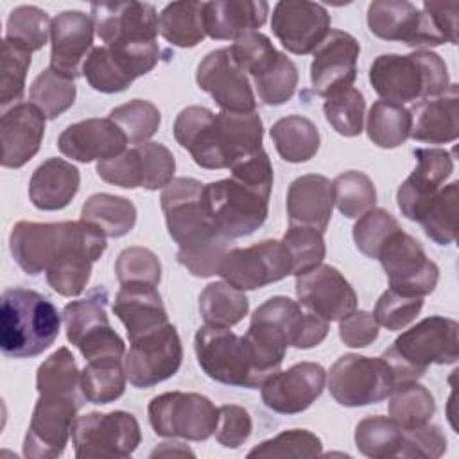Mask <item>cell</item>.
<instances>
[{
    "label": "cell",
    "instance_id": "1",
    "mask_svg": "<svg viewBox=\"0 0 459 459\" xmlns=\"http://www.w3.org/2000/svg\"><path fill=\"white\" fill-rule=\"evenodd\" d=\"M264 127L258 113H213L188 106L174 122V138L201 169H231L262 149Z\"/></svg>",
    "mask_w": 459,
    "mask_h": 459
},
{
    "label": "cell",
    "instance_id": "2",
    "mask_svg": "<svg viewBox=\"0 0 459 459\" xmlns=\"http://www.w3.org/2000/svg\"><path fill=\"white\" fill-rule=\"evenodd\" d=\"M230 170V178L204 185L203 201L215 230L233 240L251 235L265 222L273 165L267 152L260 149Z\"/></svg>",
    "mask_w": 459,
    "mask_h": 459
},
{
    "label": "cell",
    "instance_id": "3",
    "mask_svg": "<svg viewBox=\"0 0 459 459\" xmlns=\"http://www.w3.org/2000/svg\"><path fill=\"white\" fill-rule=\"evenodd\" d=\"M9 249L20 269L36 276L75 255H90L97 262L106 251V235L82 219L66 222L20 221L9 235Z\"/></svg>",
    "mask_w": 459,
    "mask_h": 459
},
{
    "label": "cell",
    "instance_id": "4",
    "mask_svg": "<svg viewBox=\"0 0 459 459\" xmlns=\"http://www.w3.org/2000/svg\"><path fill=\"white\" fill-rule=\"evenodd\" d=\"M95 30L104 47L127 59L142 75L149 74L160 61L156 43L160 18L154 5L145 2L91 4Z\"/></svg>",
    "mask_w": 459,
    "mask_h": 459
},
{
    "label": "cell",
    "instance_id": "5",
    "mask_svg": "<svg viewBox=\"0 0 459 459\" xmlns=\"http://www.w3.org/2000/svg\"><path fill=\"white\" fill-rule=\"evenodd\" d=\"M61 316L43 294L13 287L2 292L0 348L11 359H30L48 350L59 335Z\"/></svg>",
    "mask_w": 459,
    "mask_h": 459
},
{
    "label": "cell",
    "instance_id": "6",
    "mask_svg": "<svg viewBox=\"0 0 459 459\" xmlns=\"http://www.w3.org/2000/svg\"><path fill=\"white\" fill-rule=\"evenodd\" d=\"M369 82L382 100L403 104L441 95L450 86L446 63L430 50L382 54L369 68Z\"/></svg>",
    "mask_w": 459,
    "mask_h": 459
},
{
    "label": "cell",
    "instance_id": "7",
    "mask_svg": "<svg viewBox=\"0 0 459 459\" xmlns=\"http://www.w3.org/2000/svg\"><path fill=\"white\" fill-rule=\"evenodd\" d=\"M396 384L416 382L430 364H454L459 359V325L443 316H430L405 330L382 353Z\"/></svg>",
    "mask_w": 459,
    "mask_h": 459
},
{
    "label": "cell",
    "instance_id": "8",
    "mask_svg": "<svg viewBox=\"0 0 459 459\" xmlns=\"http://www.w3.org/2000/svg\"><path fill=\"white\" fill-rule=\"evenodd\" d=\"M194 350L201 369L215 382L256 389L264 384L244 335L222 326H201L194 337Z\"/></svg>",
    "mask_w": 459,
    "mask_h": 459
},
{
    "label": "cell",
    "instance_id": "9",
    "mask_svg": "<svg viewBox=\"0 0 459 459\" xmlns=\"http://www.w3.org/2000/svg\"><path fill=\"white\" fill-rule=\"evenodd\" d=\"M108 290L93 289L86 298L70 301L63 308L66 339L90 360H122L126 344L111 328L108 314Z\"/></svg>",
    "mask_w": 459,
    "mask_h": 459
},
{
    "label": "cell",
    "instance_id": "10",
    "mask_svg": "<svg viewBox=\"0 0 459 459\" xmlns=\"http://www.w3.org/2000/svg\"><path fill=\"white\" fill-rule=\"evenodd\" d=\"M149 423L156 436L204 441L215 434L219 407L199 393L170 391L154 396L147 407Z\"/></svg>",
    "mask_w": 459,
    "mask_h": 459
},
{
    "label": "cell",
    "instance_id": "11",
    "mask_svg": "<svg viewBox=\"0 0 459 459\" xmlns=\"http://www.w3.org/2000/svg\"><path fill=\"white\" fill-rule=\"evenodd\" d=\"M396 378L389 364L357 353L339 357L328 371V391L344 407H362L385 400L396 387Z\"/></svg>",
    "mask_w": 459,
    "mask_h": 459
},
{
    "label": "cell",
    "instance_id": "12",
    "mask_svg": "<svg viewBox=\"0 0 459 459\" xmlns=\"http://www.w3.org/2000/svg\"><path fill=\"white\" fill-rule=\"evenodd\" d=\"M142 432L131 412H88L75 418L72 443L75 457L122 459L129 457L140 445Z\"/></svg>",
    "mask_w": 459,
    "mask_h": 459
},
{
    "label": "cell",
    "instance_id": "13",
    "mask_svg": "<svg viewBox=\"0 0 459 459\" xmlns=\"http://www.w3.org/2000/svg\"><path fill=\"white\" fill-rule=\"evenodd\" d=\"M203 190L204 185L194 178H174L161 190L160 201L167 230L179 249L197 247L221 237L206 213Z\"/></svg>",
    "mask_w": 459,
    "mask_h": 459
},
{
    "label": "cell",
    "instance_id": "14",
    "mask_svg": "<svg viewBox=\"0 0 459 459\" xmlns=\"http://www.w3.org/2000/svg\"><path fill=\"white\" fill-rule=\"evenodd\" d=\"M176 172L172 152L158 143L145 142L126 149L111 160L97 163V174L102 181L122 188H165Z\"/></svg>",
    "mask_w": 459,
    "mask_h": 459
},
{
    "label": "cell",
    "instance_id": "15",
    "mask_svg": "<svg viewBox=\"0 0 459 459\" xmlns=\"http://www.w3.org/2000/svg\"><path fill=\"white\" fill-rule=\"evenodd\" d=\"M292 274V260L281 240H262L247 247H230L219 276L238 290H255Z\"/></svg>",
    "mask_w": 459,
    "mask_h": 459
},
{
    "label": "cell",
    "instance_id": "16",
    "mask_svg": "<svg viewBox=\"0 0 459 459\" xmlns=\"http://www.w3.org/2000/svg\"><path fill=\"white\" fill-rule=\"evenodd\" d=\"M129 342L124 369L134 387L147 389L178 373L183 360V346L174 325L167 323Z\"/></svg>",
    "mask_w": 459,
    "mask_h": 459
},
{
    "label": "cell",
    "instance_id": "17",
    "mask_svg": "<svg viewBox=\"0 0 459 459\" xmlns=\"http://www.w3.org/2000/svg\"><path fill=\"white\" fill-rule=\"evenodd\" d=\"M82 400L84 396L75 394H39L23 439V455L29 459L59 457L72 436Z\"/></svg>",
    "mask_w": 459,
    "mask_h": 459
},
{
    "label": "cell",
    "instance_id": "18",
    "mask_svg": "<svg viewBox=\"0 0 459 459\" xmlns=\"http://www.w3.org/2000/svg\"><path fill=\"white\" fill-rule=\"evenodd\" d=\"M377 260L389 278V287L403 296L423 298L437 285L439 267L425 255L420 242L402 230L385 240Z\"/></svg>",
    "mask_w": 459,
    "mask_h": 459
},
{
    "label": "cell",
    "instance_id": "19",
    "mask_svg": "<svg viewBox=\"0 0 459 459\" xmlns=\"http://www.w3.org/2000/svg\"><path fill=\"white\" fill-rule=\"evenodd\" d=\"M195 81L222 111L251 113L256 108L249 77L235 61L230 47L208 52L197 66Z\"/></svg>",
    "mask_w": 459,
    "mask_h": 459
},
{
    "label": "cell",
    "instance_id": "20",
    "mask_svg": "<svg viewBox=\"0 0 459 459\" xmlns=\"http://www.w3.org/2000/svg\"><path fill=\"white\" fill-rule=\"evenodd\" d=\"M273 34L292 54L314 52L330 32V14L316 2L281 0L273 9Z\"/></svg>",
    "mask_w": 459,
    "mask_h": 459
},
{
    "label": "cell",
    "instance_id": "21",
    "mask_svg": "<svg viewBox=\"0 0 459 459\" xmlns=\"http://www.w3.org/2000/svg\"><path fill=\"white\" fill-rule=\"evenodd\" d=\"M326 371L317 362H298L285 371H276L260 385L262 402L274 412L298 414L321 396Z\"/></svg>",
    "mask_w": 459,
    "mask_h": 459
},
{
    "label": "cell",
    "instance_id": "22",
    "mask_svg": "<svg viewBox=\"0 0 459 459\" xmlns=\"http://www.w3.org/2000/svg\"><path fill=\"white\" fill-rule=\"evenodd\" d=\"M360 45L344 30H330L314 50L310 65V82L314 93L328 99L351 88L357 77V59Z\"/></svg>",
    "mask_w": 459,
    "mask_h": 459
},
{
    "label": "cell",
    "instance_id": "23",
    "mask_svg": "<svg viewBox=\"0 0 459 459\" xmlns=\"http://www.w3.org/2000/svg\"><path fill=\"white\" fill-rule=\"evenodd\" d=\"M296 296L301 307L326 321H341L357 310L353 287L335 267L326 264L296 276Z\"/></svg>",
    "mask_w": 459,
    "mask_h": 459
},
{
    "label": "cell",
    "instance_id": "24",
    "mask_svg": "<svg viewBox=\"0 0 459 459\" xmlns=\"http://www.w3.org/2000/svg\"><path fill=\"white\" fill-rule=\"evenodd\" d=\"M418 161L411 176L400 185L396 201L402 215L409 221H420L430 199L443 188L454 170L452 154L437 147L414 149Z\"/></svg>",
    "mask_w": 459,
    "mask_h": 459
},
{
    "label": "cell",
    "instance_id": "25",
    "mask_svg": "<svg viewBox=\"0 0 459 459\" xmlns=\"http://www.w3.org/2000/svg\"><path fill=\"white\" fill-rule=\"evenodd\" d=\"M95 22L82 11H63L50 27V68L68 79L82 75V65L93 50Z\"/></svg>",
    "mask_w": 459,
    "mask_h": 459
},
{
    "label": "cell",
    "instance_id": "26",
    "mask_svg": "<svg viewBox=\"0 0 459 459\" xmlns=\"http://www.w3.org/2000/svg\"><path fill=\"white\" fill-rule=\"evenodd\" d=\"M127 136L109 117L86 118L70 124L57 138V149L70 160L90 163L104 161L126 151Z\"/></svg>",
    "mask_w": 459,
    "mask_h": 459
},
{
    "label": "cell",
    "instance_id": "27",
    "mask_svg": "<svg viewBox=\"0 0 459 459\" xmlns=\"http://www.w3.org/2000/svg\"><path fill=\"white\" fill-rule=\"evenodd\" d=\"M45 118L32 102H18L4 109L0 118L4 167L20 169L36 156L45 134Z\"/></svg>",
    "mask_w": 459,
    "mask_h": 459
},
{
    "label": "cell",
    "instance_id": "28",
    "mask_svg": "<svg viewBox=\"0 0 459 459\" xmlns=\"http://www.w3.org/2000/svg\"><path fill=\"white\" fill-rule=\"evenodd\" d=\"M411 133L416 142L448 143L459 136V88L450 86L437 97L423 99L411 109Z\"/></svg>",
    "mask_w": 459,
    "mask_h": 459
},
{
    "label": "cell",
    "instance_id": "29",
    "mask_svg": "<svg viewBox=\"0 0 459 459\" xmlns=\"http://www.w3.org/2000/svg\"><path fill=\"white\" fill-rule=\"evenodd\" d=\"M115 316L127 330L129 341L169 323L161 296L152 283H124L113 303Z\"/></svg>",
    "mask_w": 459,
    "mask_h": 459
},
{
    "label": "cell",
    "instance_id": "30",
    "mask_svg": "<svg viewBox=\"0 0 459 459\" xmlns=\"http://www.w3.org/2000/svg\"><path fill=\"white\" fill-rule=\"evenodd\" d=\"M269 13L264 0H215L203 2L204 32L212 39H238L260 29Z\"/></svg>",
    "mask_w": 459,
    "mask_h": 459
},
{
    "label": "cell",
    "instance_id": "31",
    "mask_svg": "<svg viewBox=\"0 0 459 459\" xmlns=\"http://www.w3.org/2000/svg\"><path fill=\"white\" fill-rule=\"evenodd\" d=\"M333 210L332 181L319 174L296 178L287 190V215L290 224L325 231Z\"/></svg>",
    "mask_w": 459,
    "mask_h": 459
},
{
    "label": "cell",
    "instance_id": "32",
    "mask_svg": "<svg viewBox=\"0 0 459 459\" xmlns=\"http://www.w3.org/2000/svg\"><path fill=\"white\" fill-rule=\"evenodd\" d=\"M79 185L81 174L75 165L61 158H48L30 176L29 199L38 210H61L75 197Z\"/></svg>",
    "mask_w": 459,
    "mask_h": 459
},
{
    "label": "cell",
    "instance_id": "33",
    "mask_svg": "<svg viewBox=\"0 0 459 459\" xmlns=\"http://www.w3.org/2000/svg\"><path fill=\"white\" fill-rule=\"evenodd\" d=\"M368 27L380 39L420 48L423 13L405 0H375L368 7Z\"/></svg>",
    "mask_w": 459,
    "mask_h": 459
},
{
    "label": "cell",
    "instance_id": "34",
    "mask_svg": "<svg viewBox=\"0 0 459 459\" xmlns=\"http://www.w3.org/2000/svg\"><path fill=\"white\" fill-rule=\"evenodd\" d=\"M271 138L278 154L289 163H303L319 151L321 136L316 124L301 115H289L276 120L271 127Z\"/></svg>",
    "mask_w": 459,
    "mask_h": 459
},
{
    "label": "cell",
    "instance_id": "35",
    "mask_svg": "<svg viewBox=\"0 0 459 459\" xmlns=\"http://www.w3.org/2000/svg\"><path fill=\"white\" fill-rule=\"evenodd\" d=\"M81 219L99 228L106 237L127 235L136 224V206L120 195L93 194L81 210Z\"/></svg>",
    "mask_w": 459,
    "mask_h": 459
},
{
    "label": "cell",
    "instance_id": "36",
    "mask_svg": "<svg viewBox=\"0 0 459 459\" xmlns=\"http://www.w3.org/2000/svg\"><path fill=\"white\" fill-rule=\"evenodd\" d=\"M247 310L249 301L244 290H238L226 281L208 283L199 294V312L208 326L230 328L242 321Z\"/></svg>",
    "mask_w": 459,
    "mask_h": 459
},
{
    "label": "cell",
    "instance_id": "37",
    "mask_svg": "<svg viewBox=\"0 0 459 459\" xmlns=\"http://www.w3.org/2000/svg\"><path fill=\"white\" fill-rule=\"evenodd\" d=\"M158 22L161 36L181 48H192L206 36L203 2H172L163 7Z\"/></svg>",
    "mask_w": 459,
    "mask_h": 459
},
{
    "label": "cell",
    "instance_id": "38",
    "mask_svg": "<svg viewBox=\"0 0 459 459\" xmlns=\"http://www.w3.org/2000/svg\"><path fill=\"white\" fill-rule=\"evenodd\" d=\"M366 131L375 145L382 149H394L409 138L411 113L403 104L377 100L369 108Z\"/></svg>",
    "mask_w": 459,
    "mask_h": 459
},
{
    "label": "cell",
    "instance_id": "39",
    "mask_svg": "<svg viewBox=\"0 0 459 459\" xmlns=\"http://www.w3.org/2000/svg\"><path fill=\"white\" fill-rule=\"evenodd\" d=\"M126 378L122 360H90L81 371V393L86 402L104 405L124 394Z\"/></svg>",
    "mask_w": 459,
    "mask_h": 459
},
{
    "label": "cell",
    "instance_id": "40",
    "mask_svg": "<svg viewBox=\"0 0 459 459\" xmlns=\"http://www.w3.org/2000/svg\"><path fill=\"white\" fill-rule=\"evenodd\" d=\"M457 204H459V183L452 181L430 199L421 219L418 221L423 226L425 235L439 246H448L455 240Z\"/></svg>",
    "mask_w": 459,
    "mask_h": 459
},
{
    "label": "cell",
    "instance_id": "41",
    "mask_svg": "<svg viewBox=\"0 0 459 459\" xmlns=\"http://www.w3.org/2000/svg\"><path fill=\"white\" fill-rule=\"evenodd\" d=\"M402 441L403 429L387 416H368L355 427V446L371 459L398 455Z\"/></svg>",
    "mask_w": 459,
    "mask_h": 459
},
{
    "label": "cell",
    "instance_id": "42",
    "mask_svg": "<svg viewBox=\"0 0 459 459\" xmlns=\"http://www.w3.org/2000/svg\"><path fill=\"white\" fill-rule=\"evenodd\" d=\"M389 396V418H393L403 430L429 423L436 412L432 393L418 382L400 384Z\"/></svg>",
    "mask_w": 459,
    "mask_h": 459
},
{
    "label": "cell",
    "instance_id": "43",
    "mask_svg": "<svg viewBox=\"0 0 459 459\" xmlns=\"http://www.w3.org/2000/svg\"><path fill=\"white\" fill-rule=\"evenodd\" d=\"M81 371L75 364L72 351L63 346L56 350L45 362L39 364L36 373V389L39 394H75L81 393Z\"/></svg>",
    "mask_w": 459,
    "mask_h": 459
},
{
    "label": "cell",
    "instance_id": "44",
    "mask_svg": "<svg viewBox=\"0 0 459 459\" xmlns=\"http://www.w3.org/2000/svg\"><path fill=\"white\" fill-rule=\"evenodd\" d=\"M332 194L333 204L348 219L360 217L377 203V190L373 181L368 174L359 170L339 174L332 181Z\"/></svg>",
    "mask_w": 459,
    "mask_h": 459
},
{
    "label": "cell",
    "instance_id": "45",
    "mask_svg": "<svg viewBox=\"0 0 459 459\" xmlns=\"http://www.w3.org/2000/svg\"><path fill=\"white\" fill-rule=\"evenodd\" d=\"M30 100L50 120L65 113L75 100L77 88L74 79H68L52 68L43 70L30 84Z\"/></svg>",
    "mask_w": 459,
    "mask_h": 459
},
{
    "label": "cell",
    "instance_id": "46",
    "mask_svg": "<svg viewBox=\"0 0 459 459\" xmlns=\"http://www.w3.org/2000/svg\"><path fill=\"white\" fill-rule=\"evenodd\" d=\"M109 118L120 126L129 143H145L160 127V109L143 99H133L109 111Z\"/></svg>",
    "mask_w": 459,
    "mask_h": 459
},
{
    "label": "cell",
    "instance_id": "47",
    "mask_svg": "<svg viewBox=\"0 0 459 459\" xmlns=\"http://www.w3.org/2000/svg\"><path fill=\"white\" fill-rule=\"evenodd\" d=\"M82 75L88 84L100 93L124 91L134 81L104 45L93 47L82 65Z\"/></svg>",
    "mask_w": 459,
    "mask_h": 459
},
{
    "label": "cell",
    "instance_id": "48",
    "mask_svg": "<svg viewBox=\"0 0 459 459\" xmlns=\"http://www.w3.org/2000/svg\"><path fill=\"white\" fill-rule=\"evenodd\" d=\"M30 50L7 38L2 41V77H0V106L5 109L22 100L25 91V77L30 66Z\"/></svg>",
    "mask_w": 459,
    "mask_h": 459
},
{
    "label": "cell",
    "instance_id": "49",
    "mask_svg": "<svg viewBox=\"0 0 459 459\" xmlns=\"http://www.w3.org/2000/svg\"><path fill=\"white\" fill-rule=\"evenodd\" d=\"M50 27L52 22L43 9L36 5H20L14 7L7 18L5 38L34 52L47 43Z\"/></svg>",
    "mask_w": 459,
    "mask_h": 459
},
{
    "label": "cell",
    "instance_id": "50",
    "mask_svg": "<svg viewBox=\"0 0 459 459\" xmlns=\"http://www.w3.org/2000/svg\"><path fill=\"white\" fill-rule=\"evenodd\" d=\"M364 95L357 88H346L323 104L326 122L342 136H359L364 126Z\"/></svg>",
    "mask_w": 459,
    "mask_h": 459
},
{
    "label": "cell",
    "instance_id": "51",
    "mask_svg": "<svg viewBox=\"0 0 459 459\" xmlns=\"http://www.w3.org/2000/svg\"><path fill=\"white\" fill-rule=\"evenodd\" d=\"M281 242L285 244V247L290 255L294 276H299V274L317 267L326 255L323 233L314 228H308V226L290 224L289 230L285 231Z\"/></svg>",
    "mask_w": 459,
    "mask_h": 459
},
{
    "label": "cell",
    "instance_id": "52",
    "mask_svg": "<svg viewBox=\"0 0 459 459\" xmlns=\"http://www.w3.org/2000/svg\"><path fill=\"white\" fill-rule=\"evenodd\" d=\"M321 439L305 429L283 430L278 436L262 441L247 457H316L321 455Z\"/></svg>",
    "mask_w": 459,
    "mask_h": 459
},
{
    "label": "cell",
    "instance_id": "53",
    "mask_svg": "<svg viewBox=\"0 0 459 459\" xmlns=\"http://www.w3.org/2000/svg\"><path fill=\"white\" fill-rule=\"evenodd\" d=\"M402 230L398 221L382 208H371L364 212L353 226V240L357 249L368 258H377L385 240Z\"/></svg>",
    "mask_w": 459,
    "mask_h": 459
},
{
    "label": "cell",
    "instance_id": "54",
    "mask_svg": "<svg viewBox=\"0 0 459 459\" xmlns=\"http://www.w3.org/2000/svg\"><path fill=\"white\" fill-rule=\"evenodd\" d=\"M253 86L258 99L267 106L285 104L296 91L298 86V68L296 65L280 52L276 63L260 77L253 79Z\"/></svg>",
    "mask_w": 459,
    "mask_h": 459
},
{
    "label": "cell",
    "instance_id": "55",
    "mask_svg": "<svg viewBox=\"0 0 459 459\" xmlns=\"http://www.w3.org/2000/svg\"><path fill=\"white\" fill-rule=\"evenodd\" d=\"M230 48L235 61L247 75H251V79L265 74L280 56L271 39L256 30L240 36Z\"/></svg>",
    "mask_w": 459,
    "mask_h": 459
},
{
    "label": "cell",
    "instance_id": "56",
    "mask_svg": "<svg viewBox=\"0 0 459 459\" xmlns=\"http://www.w3.org/2000/svg\"><path fill=\"white\" fill-rule=\"evenodd\" d=\"M115 273L120 285L131 281L158 285L161 280V264L151 249L142 246H131L118 255L115 262Z\"/></svg>",
    "mask_w": 459,
    "mask_h": 459
},
{
    "label": "cell",
    "instance_id": "57",
    "mask_svg": "<svg viewBox=\"0 0 459 459\" xmlns=\"http://www.w3.org/2000/svg\"><path fill=\"white\" fill-rule=\"evenodd\" d=\"M421 308H423V298L403 296L393 289H387L377 299L373 317L384 328L396 332L405 328L411 321H414Z\"/></svg>",
    "mask_w": 459,
    "mask_h": 459
},
{
    "label": "cell",
    "instance_id": "58",
    "mask_svg": "<svg viewBox=\"0 0 459 459\" xmlns=\"http://www.w3.org/2000/svg\"><path fill=\"white\" fill-rule=\"evenodd\" d=\"M231 240L226 237H215L197 247L178 249V262L190 271V274L199 278H208L219 274L221 262L230 249Z\"/></svg>",
    "mask_w": 459,
    "mask_h": 459
},
{
    "label": "cell",
    "instance_id": "59",
    "mask_svg": "<svg viewBox=\"0 0 459 459\" xmlns=\"http://www.w3.org/2000/svg\"><path fill=\"white\" fill-rule=\"evenodd\" d=\"M446 450V436L437 425H421L403 430V441L400 446V457H423L437 459Z\"/></svg>",
    "mask_w": 459,
    "mask_h": 459
},
{
    "label": "cell",
    "instance_id": "60",
    "mask_svg": "<svg viewBox=\"0 0 459 459\" xmlns=\"http://www.w3.org/2000/svg\"><path fill=\"white\" fill-rule=\"evenodd\" d=\"M253 430V421L249 412L233 403L219 407V423L215 429V439L224 448H238L244 445Z\"/></svg>",
    "mask_w": 459,
    "mask_h": 459
},
{
    "label": "cell",
    "instance_id": "61",
    "mask_svg": "<svg viewBox=\"0 0 459 459\" xmlns=\"http://www.w3.org/2000/svg\"><path fill=\"white\" fill-rule=\"evenodd\" d=\"M339 337L350 348H366L378 337V323L373 314L355 310L339 321Z\"/></svg>",
    "mask_w": 459,
    "mask_h": 459
},
{
    "label": "cell",
    "instance_id": "62",
    "mask_svg": "<svg viewBox=\"0 0 459 459\" xmlns=\"http://www.w3.org/2000/svg\"><path fill=\"white\" fill-rule=\"evenodd\" d=\"M423 9H427L439 23L443 32L450 43H457V11L459 2H423Z\"/></svg>",
    "mask_w": 459,
    "mask_h": 459
}]
</instances>
